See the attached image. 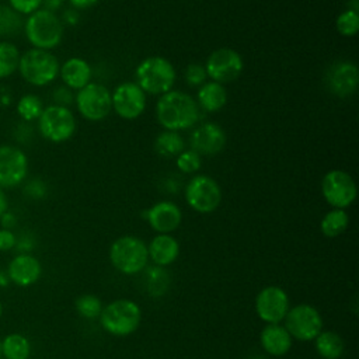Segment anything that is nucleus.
Instances as JSON below:
<instances>
[{
    "mask_svg": "<svg viewBox=\"0 0 359 359\" xmlns=\"http://www.w3.org/2000/svg\"><path fill=\"white\" fill-rule=\"evenodd\" d=\"M158 123L165 130H184L199 121V105L187 93L170 90L160 95L156 104Z\"/></svg>",
    "mask_w": 359,
    "mask_h": 359,
    "instance_id": "nucleus-1",
    "label": "nucleus"
},
{
    "mask_svg": "<svg viewBox=\"0 0 359 359\" xmlns=\"http://www.w3.org/2000/svg\"><path fill=\"white\" fill-rule=\"evenodd\" d=\"M22 28L28 42L36 49H53L63 38L62 20L46 8H39L29 14Z\"/></svg>",
    "mask_w": 359,
    "mask_h": 359,
    "instance_id": "nucleus-2",
    "label": "nucleus"
},
{
    "mask_svg": "<svg viewBox=\"0 0 359 359\" xmlns=\"http://www.w3.org/2000/svg\"><path fill=\"white\" fill-rule=\"evenodd\" d=\"M136 84L149 94L161 95L170 91L175 83V69L163 56H149L143 59L135 70Z\"/></svg>",
    "mask_w": 359,
    "mask_h": 359,
    "instance_id": "nucleus-3",
    "label": "nucleus"
},
{
    "mask_svg": "<svg viewBox=\"0 0 359 359\" xmlns=\"http://www.w3.org/2000/svg\"><path fill=\"white\" fill-rule=\"evenodd\" d=\"M59 60L49 50L31 48L20 56L18 72L21 77L36 87L52 83L59 74Z\"/></svg>",
    "mask_w": 359,
    "mask_h": 359,
    "instance_id": "nucleus-4",
    "label": "nucleus"
},
{
    "mask_svg": "<svg viewBox=\"0 0 359 359\" xmlns=\"http://www.w3.org/2000/svg\"><path fill=\"white\" fill-rule=\"evenodd\" d=\"M109 259L112 265L125 275L139 273L147 265V245L133 236L119 237L109 248Z\"/></svg>",
    "mask_w": 359,
    "mask_h": 359,
    "instance_id": "nucleus-5",
    "label": "nucleus"
},
{
    "mask_svg": "<svg viewBox=\"0 0 359 359\" xmlns=\"http://www.w3.org/2000/svg\"><path fill=\"white\" fill-rule=\"evenodd\" d=\"M105 331L116 337L135 332L142 320L140 307L129 299H118L105 306L100 314Z\"/></svg>",
    "mask_w": 359,
    "mask_h": 359,
    "instance_id": "nucleus-6",
    "label": "nucleus"
},
{
    "mask_svg": "<svg viewBox=\"0 0 359 359\" xmlns=\"http://www.w3.org/2000/svg\"><path fill=\"white\" fill-rule=\"evenodd\" d=\"M38 129L46 140L63 143L74 135L76 118L67 107L53 104L43 108L38 118Z\"/></svg>",
    "mask_w": 359,
    "mask_h": 359,
    "instance_id": "nucleus-7",
    "label": "nucleus"
},
{
    "mask_svg": "<svg viewBox=\"0 0 359 359\" xmlns=\"http://www.w3.org/2000/svg\"><path fill=\"white\" fill-rule=\"evenodd\" d=\"M187 203L199 213H210L217 209L222 201L219 184L208 175H194L185 187Z\"/></svg>",
    "mask_w": 359,
    "mask_h": 359,
    "instance_id": "nucleus-8",
    "label": "nucleus"
},
{
    "mask_svg": "<svg viewBox=\"0 0 359 359\" xmlns=\"http://www.w3.org/2000/svg\"><path fill=\"white\" fill-rule=\"evenodd\" d=\"M285 328L290 337L299 341H313L323 331V318L310 304H297L287 310Z\"/></svg>",
    "mask_w": 359,
    "mask_h": 359,
    "instance_id": "nucleus-9",
    "label": "nucleus"
},
{
    "mask_svg": "<svg viewBox=\"0 0 359 359\" xmlns=\"http://www.w3.org/2000/svg\"><path fill=\"white\" fill-rule=\"evenodd\" d=\"M79 112L88 121H101L112 109L111 91L100 83H88L74 97Z\"/></svg>",
    "mask_w": 359,
    "mask_h": 359,
    "instance_id": "nucleus-10",
    "label": "nucleus"
},
{
    "mask_svg": "<svg viewBox=\"0 0 359 359\" xmlns=\"http://www.w3.org/2000/svg\"><path fill=\"white\" fill-rule=\"evenodd\" d=\"M321 192L334 209H345L355 201L358 191L351 174L344 170H331L323 177Z\"/></svg>",
    "mask_w": 359,
    "mask_h": 359,
    "instance_id": "nucleus-11",
    "label": "nucleus"
},
{
    "mask_svg": "<svg viewBox=\"0 0 359 359\" xmlns=\"http://www.w3.org/2000/svg\"><path fill=\"white\" fill-rule=\"evenodd\" d=\"M243 57L231 48H219L206 59L205 70L212 81L224 84L234 81L243 72Z\"/></svg>",
    "mask_w": 359,
    "mask_h": 359,
    "instance_id": "nucleus-12",
    "label": "nucleus"
},
{
    "mask_svg": "<svg viewBox=\"0 0 359 359\" xmlns=\"http://www.w3.org/2000/svg\"><path fill=\"white\" fill-rule=\"evenodd\" d=\"M28 174L27 154L11 144L0 146V188H15Z\"/></svg>",
    "mask_w": 359,
    "mask_h": 359,
    "instance_id": "nucleus-13",
    "label": "nucleus"
},
{
    "mask_svg": "<svg viewBox=\"0 0 359 359\" xmlns=\"http://www.w3.org/2000/svg\"><path fill=\"white\" fill-rule=\"evenodd\" d=\"M114 111L123 119L139 118L146 108L144 91L133 81H125L115 87L111 94Z\"/></svg>",
    "mask_w": 359,
    "mask_h": 359,
    "instance_id": "nucleus-14",
    "label": "nucleus"
},
{
    "mask_svg": "<svg viewBox=\"0 0 359 359\" xmlns=\"http://www.w3.org/2000/svg\"><path fill=\"white\" fill-rule=\"evenodd\" d=\"M324 81L331 94L345 98L356 91L359 84V70L355 63L339 60L327 69Z\"/></svg>",
    "mask_w": 359,
    "mask_h": 359,
    "instance_id": "nucleus-15",
    "label": "nucleus"
},
{
    "mask_svg": "<svg viewBox=\"0 0 359 359\" xmlns=\"http://www.w3.org/2000/svg\"><path fill=\"white\" fill-rule=\"evenodd\" d=\"M258 317L268 324H279L289 310V297L279 286L264 287L255 300Z\"/></svg>",
    "mask_w": 359,
    "mask_h": 359,
    "instance_id": "nucleus-16",
    "label": "nucleus"
},
{
    "mask_svg": "<svg viewBox=\"0 0 359 359\" xmlns=\"http://www.w3.org/2000/svg\"><path fill=\"white\" fill-rule=\"evenodd\" d=\"M189 144L199 156H215L226 146V133L215 122H205L194 129L189 136Z\"/></svg>",
    "mask_w": 359,
    "mask_h": 359,
    "instance_id": "nucleus-17",
    "label": "nucleus"
},
{
    "mask_svg": "<svg viewBox=\"0 0 359 359\" xmlns=\"http://www.w3.org/2000/svg\"><path fill=\"white\" fill-rule=\"evenodd\" d=\"M143 216L149 222L150 227L160 234H168L177 230L182 220L181 209L170 201L154 203L151 208L143 212Z\"/></svg>",
    "mask_w": 359,
    "mask_h": 359,
    "instance_id": "nucleus-18",
    "label": "nucleus"
},
{
    "mask_svg": "<svg viewBox=\"0 0 359 359\" xmlns=\"http://www.w3.org/2000/svg\"><path fill=\"white\" fill-rule=\"evenodd\" d=\"M41 262L31 254L15 255L7 266V275L10 282L21 287H27L36 283L41 278Z\"/></svg>",
    "mask_w": 359,
    "mask_h": 359,
    "instance_id": "nucleus-19",
    "label": "nucleus"
},
{
    "mask_svg": "<svg viewBox=\"0 0 359 359\" xmlns=\"http://www.w3.org/2000/svg\"><path fill=\"white\" fill-rule=\"evenodd\" d=\"M62 81L70 90H81L90 83L91 67L87 60L81 57L67 59L59 69Z\"/></svg>",
    "mask_w": 359,
    "mask_h": 359,
    "instance_id": "nucleus-20",
    "label": "nucleus"
},
{
    "mask_svg": "<svg viewBox=\"0 0 359 359\" xmlns=\"http://www.w3.org/2000/svg\"><path fill=\"white\" fill-rule=\"evenodd\" d=\"M259 339L262 348L273 356H282L292 348L290 334L279 324L265 325L259 334Z\"/></svg>",
    "mask_w": 359,
    "mask_h": 359,
    "instance_id": "nucleus-21",
    "label": "nucleus"
},
{
    "mask_svg": "<svg viewBox=\"0 0 359 359\" xmlns=\"http://www.w3.org/2000/svg\"><path fill=\"white\" fill-rule=\"evenodd\" d=\"M147 252L149 258H151L156 265L165 266L177 259L180 254V244L172 236L158 234L147 245Z\"/></svg>",
    "mask_w": 359,
    "mask_h": 359,
    "instance_id": "nucleus-22",
    "label": "nucleus"
},
{
    "mask_svg": "<svg viewBox=\"0 0 359 359\" xmlns=\"http://www.w3.org/2000/svg\"><path fill=\"white\" fill-rule=\"evenodd\" d=\"M227 102V91L216 81L203 83L198 90V105L208 112L220 111Z\"/></svg>",
    "mask_w": 359,
    "mask_h": 359,
    "instance_id": "nucleus-23",
    "label": "nucleus"
},
{
    "mask_svg": "<svg viewBox=\"0 0 359 359\" xmlns=\"http://www.w3.org/2000/svg\"><path fill=\"white\" fill-rule=\"evenodd\" d=\"M314 341L318 355L324 359H339L344 353V341L334 331H321Z\"/></svg>",
    "mask_w": 359,
    "mask_h": 359,
    "instance_id": "nucleus-24",
    "label": "nucleus"
},
{
    "mask_svg": "<svg viewBox=\"0 0 359 359\" xmlns=\"http://www.w3.org/2000/svg\"><path fill=\"white\" fill-rule=\"evenodd\" d=\"M1 351L6 359H28L31 355V344L22 334L13 332L1 339Z\"/></svg>",
    "mask_w": 359,
    "mask_h": 359,
    "instance_id": "nucleus-25",
    "label": "nucleus"
},
{
    "mask_svg": "<svg viewBox=\"0 0 359 359\" xmlns=\"http://www.w3.org/2000/svg\"><path fill=\"white\" fill-rule=\"evenodd\" d=\"M144 283L147 293L153 297H160L165 294L168 286H170V275L168 272L160 266L153 265L149 268H144Z\"/></svg>",
    "mask_w": 359,
    "mask_h": 359,
    "instance_id": "nucleus-26",
    "label": "nucleus"
},
{
    "mask_svg": "<svg viewBox=\"0 0 359 359\" xmlns=\"http://www.w3.org/2000/svg\"><path fill=\"white\" fill-rule=\"evenodd\" d=\"M184 139L178 132L164 130L161 132L154 142L156 151L163 157H174L178 156L184 150Z\"/></svg>",
    "mask_w": 359,
    "mask_h": 359,
    "instance_id": "nucleus-27",
    "label": "nucleus"
},
{
    "mask_svg": "<svg viewBox=\"0 0 359 359\" xmlns=\"http://www.w3.org/2000/svg\"><path fill=\"white\" fill-rule=\"evenodd\" d=\"M349 224V216L344 209L330 210L321 220L320 229L325 237H337L346 230Z\"/></svg>",
    "mask_w": 359,
    "mask_h": 359,
    "instance_id": "nucleus-28",
    "label": "nucleus"
},
{
    "mask_svg": "<svg viewBox=\"0 0 359 359\" xmlns=\"http://www.w3.org/2000/svg\"><path fill=\"white\" fill-rule=\"evenodd\" d=\"M20 56V50L14 43L8 41L0 42V79L11 76L18 69Z\"/></svg>",
    "mask_w": 359,
    "mask_h": 359,
    "instance_id": "nucleus-29",
    "label": "nucleus"
},
{
    "mask_svg": "<svg viewBox=\"0 0 359 359\" xmlns=\"http://www.w3.org/2000/svg\"><path fill=\"white\" fill-rule=\"evenodd\" d=\"M24 27L21 14L11 7L0 6V36H11L18 34Z\"/></svg>",
    "mask_w": 359,
    "mask_h": 359,
    "instance_id": "nucleus-30",
    "label": "nucleus"
},
{
    "mask_svg": "<svg viewBox=\"0 0 359 359\" xmlns=\"http://www.w3.org/2000/svg\"><path fill=\"white\" fill-rule=\"evenodd\" d=\"M43 111V104L35 94H25L17 102V112L24 121L38 119Z\"/></svg>",
    "mask_w": 359,
    "mask_h": 359,
    "instance_id": "nucleus-31",
    "label": "nucleus"
},
{
    "mask_svg": "<svg viewBox=\"0 0 359 359\" xmlns=\"http://www.w3.org/2000/svg\"><path fill=\"white\" fill-rule=\"evenodd\" d=\"M337 29L344 36H353L359 31V13L348 8L337 17Z\"/></svg>",
    "mask_w": 359,
    "mask_h": 359,
    "instance_id": "nucleus-32",
    "label": "nucleus"
},
{
    "mask_svg": "<svg viewBox=\"0 0 359 359\" xmlns=\"http://www.w3.org/2000/svg\"><path fill=\"white\" fill-rule=\"evenodd\" d=\"M76 310L86 318H95L102 311L101 300L94 294H83L76 300Z\"/></svg>",
    "mask_w": 359,
    "mask_h": 359,
    "instance_id": "nucleus-33",
    "label": "nucleus"
},
{
    "mask_svg": "<svg viewBox=\"0 0 359 359\" xmlns=\"http://www.w3.org/2000/svg\"><path fill=\"white\" fill-rule=\"evenodd\" d=\"M177 168L184 174L196 172L201 168V156L192 149L182 150L177 156Z\"/></svg>",
    "mask_w": 359,
    "mask_h": 359,
    "instance_id": "nucleus-34",
    "label": "nucleus"
},
{
    "mask_svg": "<svg viewBox=\"0 0 359 359\" xmlns=\"http://www.w3.org/2000/svg\"><path fill=\"white\" fill-rule=\"evenodd\" d=\"M208 74L205 70V66L198 65V63H191L187 66L185 72H184V79L187 81L188 86L196 87V86H202L206 80Z\"/></svg>",
    "mask_w": 359,
    "mask_h": 359,
    "instance_id": "nucleus-35",
    "label": "nucleus"
},
{
    "mask_svg": "<svg viewBox=\"0 0 359 359\" xmlns=\"http://www.w3.org/2000/svg\"><path fill=\"white\" fill-rule=\"evenodd\" d=\"M10 7L17 11L18 14H32L34 11L39 10L42 6V0H8Z\"/></svg>",
    "mask_w": 359,
    "mask_h": 359,
    "instance_id": "nucleus-36",
    "label": "nucleus"
},
{
    "mask_svg": "<svg viewBox=\"0 0 359 359\" xmlns=\"http://www.w3.org/2000/svg\"><path fill=\"white\" fill-rule=\"evenodd\" d=\"M46 192H48L46 184L39 178H34L28 181L24 187V194L32 199H42L45 198Z\"/></svg>",
    "mask_w": 359,
    "mask_h": 359,
    "instance_id": "nucleus-37",
    "label": "nucleus"
},
{
    "mask_svg": "<svg viewBox=\"0 0 359 359\" xmlns=\"http://www.w3.org/2000/svg\"><path fill=\"white\" fill-rule=\"evenodd\" d=\"M53 101H55V105L69 107L74 102V95L69 87L60 86L53 91Z\"/></svg>",
    "mask_w": 359,
    "mask_h": 359,
    "instance_id": "nucleus-38",
    "label": "nucleus"
},
{
    "mask_svg": "<svg viewBox=\"0 0 359 359\" xmlns=\"http://www.w3.org/2000/svg\"><path fill=\"white\" fill-rule=\"evenodd\" d=\"M15 241H17V236L11 230L0 229V251L1 252L14 250Z\"/></svg>",
    "mask_w": 359,
    "mask_h": 359,
    "instance_id": "nucleus-39",
    "label": "nucleus"
},
{
    "mask_svg": "<svg viewBox=\"0 0 359 359\" xmlns=\"http://www.w3.org/2000/svg\"><path fill=\"white\" fill-rule=\"evenodd\" d=\"M14 248H17L20 254H28L34 248V238L28 234H24L20 238H17Z\"/></svg>",
    "mask_w": 359,
    "mask_h": 359,
    "instance_id": "nucleus-40",
    "label": "nucleus"
},
{
    "mask_svg": "<svg viewBox=\"0 0 359 359\" xmlns=\"http://www.w3.org/2000/svg\"><path fill=\"white\" fill-rule=\"evenodd\" d=\"M0 222H1V229H7V230H11L15 223H17V219L15 216L11 213V212H4L1 216H0Z\"/></svg>",
    "mask_w": 359,
    "mask_h": 359,
    "instance_id": "nucleus-41",
    "label": "nucleus"
},
{
    "mask_svg": "<svg viewBox=\"0 0 359 359\" xmlns=\"http://www.w3.org/2000/svg\"><path fill=\"white\" fill-rule=\"evenodd\" d=\"M63 21L69 25H76L79 22V13L73 8H69L63 13Z\"/></svg>",
    "mask_w": 359,
    "mask_h": 359,
    "instance_id": "nucleus-42",
    "label": "nucleus"
},
{
    "mask_svg": "<svg viewBox=\"0 0 359 359\" xmlns=\"http://www.w3.org/2000/svg\"><path fill=\"white\" fill-rule=\"evenodd\" d=\"M98 0H69V3L74 7V8H88L91 6H94Z\"/></svg>",
    "mask_w": 359,
    "mask_h": 359,
    "instance_id": "nucleus-43",
    "label": "nucleus"
},
{
    "mask_svg": "<svg viewBox=\"0 0 359 359\" xmlns=\"http://www.w3.org/2000/svg\"><path fill=\"white\" fill-rule=\"evenodd\" d=\"M62 3H63V0H42V4L45 6V8L49 11H53V13H55V10H57L62 6Z\"/></svg>",
    "mask_w": 359,
    "mask_h": 359,
    "instance_id": "nucleus-44",
    "label": "nucleus"
},
{
    "mask_svg": "<svg viewBox=\"0 0 359 359\" xmlns=\"http://www.w3.org/2000/svg\"><path fill=\"white\" fill-rule=\"evenodd\" d=\"M7 208H8V201H7V196L3 191V188H0V216L7 212Z\"/></svg>",
    "mask_w": 359,
    "mask_h": 359,
    "instance_id": "nucleus-45",
    "label": "nucleus"
},
{
    "mask_svg": "<svg viewBox=\"0 0 359 359\" xmlns=\"http://www.w3.org/2000/svg\"><path fill=\"white\" fill-rule=\"evenodd\" d=\"M10 283V279H8V275H7V271H3L0 269V287H4Z\"/></svg>",
    "mask_w": 359,
    "mask_h": 359,
    "instance_id": "nucleus-46",
    "label": "nucleus"
},
{
    "mask_svg": "<svg viewBox=\"0 0 359 359\" xmlns=\"http://www.w3.org/2000/svg\"><path fill=\"white\" fill-rule=\"evenodd\" d=\"M358 8H359V1L358 0H352V10L358 11Z\"/></svg>",
    "mask_w": 359,
    "mask_h": 359,
    "instance_id": "nucleus-47",
    "label": "nucleus"
},
{
    "mask_svg": "<svg viewBox=\"0 0 359 359\" xmlns=\"http://www.w3.org/2000/svg\"><path fill=\"white\" fill-rule=\"evenodd\" d=\"M1 316H3V304L0 302V318H1Z\"/></svg>",
    "mask_w": 359,
    "mask_h": 359,
    "instance_id": "nucleus-48",
    "label": "nucleus"
},
{
    "mask_svg": "<svg viewBox=\"0 0 359 359\" xmlns=\"http://www.w3.org/2000/svg\"><path fill=\"white\" fill-rule=\"evenodd\" d=\"M3 358V351H1V339H0V359Z\"/></svg>",
    "mask_w": 359,
    "mask_h": 359,
    "instance_id": "nucleus-49",
    "label": "nucleus"
}]
</instances>
